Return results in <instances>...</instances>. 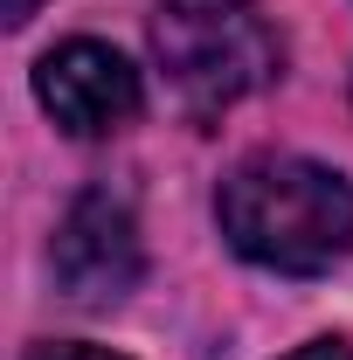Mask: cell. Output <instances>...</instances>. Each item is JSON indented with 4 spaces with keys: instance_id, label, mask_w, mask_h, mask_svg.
Listing matches in <instances>:
<instances>
[{
    "instance_id": "3",
    "label": "cell",
    "mask_w": 353,
    "mask_h": 360,
    "mask_svg": "<svg viewBox=\"0 0 353 360\" xmlns=\"http://www.w3.org/2000/svg\"><path fill=\"white\" fill-rule=\"evenodd\" d=\"M49 264H56V277H63V291L84 298V305L125 298V291L139 284V270H146L132 208H125L118 194H104V187L77 194L70 215H63V229H56V243H49Z\"/></svg>"
},
{
    "instance_id": "5",
    "label": "cell",
    "mask_w": 353,
    "mask_h": 360,
    "mask_svg": "<svg viewBox=\"0 0 353 360\" xmlns=\"http://www.w3.org/2000/svg\"><path fill=\"white\" fill-rule=\"evenodd\" d=\"M28 360H125V354H104V347H35Z\"/></svg>"
},
{
    "instance_id": "7",
    "label": "cell",
    "mask_w": 353,
    "mask_h": 360,
    "mask_svg": "<svg viewBox=\"0 0 353 360\" xmlns=\"http://www.w3.org/2000/svg\"><path fill=\"white\" fill-rule=\"evenodd\" d=\"M35 7H42V0H7V21H14V28H21V21H28V14H35Z\"/></svg>"
},
{
    "instance_id": "1",
    "label": "cell",
    "mask_w": 353,
    "mask_h": 360,
    "mask_svg": "<svg viewBox=\"0 0 353 360\" xmlns=\"http://www.w3.org/2000/svg\"><path fill=\"white\" fill-rule=\"evenodd\" d=\"M222 236L264 270H333L353 250V187L319 160L298 153H257L215 194Z\"/></svg>"
},
{
    "instance_id": "6",
    "label": "cell",
    "mask_w": 353,
    "mask_h": 360,
    "mask_svg": "<svg viewBox=\"0 0 353 360\" xmlns=\"http://www.w3.org/2000/svg\"><path fill=\"white\" fill-rule=\"evenodd\" d=\"M284 360H353L347 340H312V347H298V354H284Z\"/></svg>"
},
{
    "instance_id": "4",
    "label": "cell",
    "mask_w": 353,
    "mask_h": 360,
    "mask_svg": "<svg viewBox=\"0 0 353 360\" xmlns=\"http://www.w3.org/2000/svg\"><path fill=\"white\" fill-rule=\"evenodd\" d=\"M35 97L42 111L77 139H104L139 118V70L104 42H63L35 63Z\"/></svg>"
},
{
    "instance_id": "2",
    "label": "cell",
    "mask_w": 353,
    "mask_h": 360,
    "mask_svg": "<svg viewBox=\"0 0 353 360\" xmlns=\"http://www.w3.org/2000/svg\"><path fill=\"white\" fill-rule=\"evenodd\" d=\"M153 56L187 111H222L277 77V35L257 0H160Z\"/></svg>"
}]
</instances>
